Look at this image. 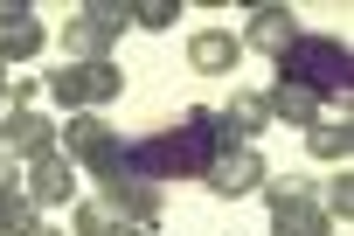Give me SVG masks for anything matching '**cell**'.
Instances as JSON below:
<instances>
[{"instance_id": "6da1fadb", "label": "cell", "mask_w": 354, "mask_h": 236, "mask_svg": "<svg viewBox=\"0 0 354 236\" xmlns=\"http://www.w3.org/2000/svg\"><path fill=\"white\" fill-rule=\"evenodd\" d=\"M223 146H236V139L223 132V111L188 105L167 132L132 139V146H125V167H132V174H146V181H202V174L216 167V153H223Z\"/></svg>"}, {"instance_id": "7a4b0ae2", "label": "cell", "mask_w": 354, "mask_h": 236, "mask_svg": "<svg viewBox=\"0 0 354 236\" xmlns=\"http://www.w3.org/2000/svg\"><path fill=\"white\" fill-rule=\"evenodd\" d=\"M278 84H299V91H313L319 105H326V98H347L354 56H347L340 35H299V42L278 56Z\"/></svg>"}, {"instance_id": "3957f363", "label": "cell", "mask_w": 354, "mask_h": 236, "mask_svg": "<svg viewBox=\"0 0 354 236\" xmlns=\"http://www.w3.org/2000/svg\"><path fill=\"white\" fill-rule=\"evenodd\" d=\"M56 153H70L77 174H91V181H104V174L125 167V139H118L97 111H70V125L56 132Z\"/></svg>"}, {"instance_id": "277c9868", "label": "cell", "mask_w": 354, "mask_h": 236, "mask_svg": "<svg viewBox=\"0 0 354 236\" xmlns=\"http://www.w3.org/2000/svg\"><path fill=\"white\" fill-rule=\"evenodd\" d=\"M97 201H104L111 215L139 222V229H160V215H167V201H160V181H146V174H132V167L104 174V181H97Z\"/></svg>"}, {"instance_id": "5b68a950", "label": "cell", "mask_w": 354, "mask_h": 236, "mask_svg": "<svg viewBox=\"0 0 354 236\" xmlns=\"http://www.w3.org/2000/svg\"><path fill=\"white\" fill-rule=\"evenodd\" d=\"M77 160L70 153H35L28 167H21V194L35 201V208H70L77 201Z\"/></svg>"}, {"instance_id": "8992f818", "label": "cell", "mask_w": 354, "mask_h": 236, "mask_svg": "<svg viewBox=\"0 0 354 236\" xmlns=\"http://www.w3.org/2000/svg\"><path fill=\"white\" fill-rule=\"evenodd\" d=\"M264 174H271V167H264V153H257V146H223V153H216V167H209L202 181H209L223 201H236V194H257V188H264Z\"/></svg>"}, {"instance_id": "52a82bcc", "label": "cell", "mask_w": 354, "mask_h": 236, "mask_svg": "<svg viewBox=\"0 0 354 236\" xmlns=\"http://www.w3.org/2000/svg\"><path fill=\"white\" fill-rule=\"evenodd\" d=\"M299 35H306V28H299V15L285 8V0H264V8H250V35H243V49H264V56L278 63Z\"/></svg>"}, {"instance_id": "ba28073f", "label": "cell", "mask_w": 354, "mask_h": 236, "mask_svg": "<svg viewBox=\"0 0 354 236\" xmlns=\"http://www.w3.org/2000/svg\"><path fill=\"white\" fill-rule=\"evenodd\" d=\"M42 15L28 8V0H8L0 8V63H28V56H42Z\"/></svg>"}, {"instance_id": "9c48e42d", "label": "cell", "mask_w": 354, "mask_h": 236, "mask_svg": "<svg viewBox=\"0 0 354 236\" xmlns=\"http://www.w3.org/2000/svg\"><path fill=\"white\" fill-rule=\"evenodd\" d=\"M0 153H15V160H35V153H56V125L28 105L8 111V132H0Z\"/></svg>"}, {"instance_id": "30bf717a", "label": "cell", "mask_w": 354, "mask_h": 236, "mask_svg": "<svg viewBox=\"0 0 354 236\" xmlns=\"http://www.w3.org/2000/svg\"><path fill=\"white\" fill-rule=\"evenodd\" d=\"M223 132H230L236 146H257V132H271V105H264V91H230V105H223Z\"/></svg>"}, {"instance_id": "8fae6325", "label": "cell", "mask_w": 354, "mask_h": 236, "mask_svg": "<svg viewBox=\"0 0 354 236\" xmlns=\"http://www.w3.org/2000/svg\"><path fill=\"white\" fill-rule=\"evenodd\" d=\"M111 42H118V35H111L97 15H84V8L63 21V49H70L77 63H111Z\"/></svg>"}, {"instance_id": "7c38bea8", "label": "cell", "mask_w": 354, "mask_h": 236, "mask_svg": "<svg viewBox=\"0 0 354 236\" xmlns=\"http://www.w3.org/2000/svg\"><path fill=\"white\" fill-rule=\"evenodd\" d=\"M188 63H195V70H236V63H243V35L202 28V35H188Z\"/></svg>"}, {"instance_id": "4fadbf2b", "label": "cell", "mask_w": 354, "mask_h": 236, "mask_svg": "<svg viewBox=\"0 0 354 236\" xmlns=\"http://www.w3.org/2000/svg\"><path fill=\"white\" fill-rule=\"evenodd\" d=\"M264 105H271V125H319V98L299 84H271Z\"/></svg>"}, {"instance_id": "5bb4252c", "label": "cell", "mask_w": 354, "mask_h": 236, "mask_svg": "<svg viewBox=\"0 0 354 236\" xmlns=\"http://www.w3.org/2000/svg\"><path fill=\"white\" fill-rule=\"evenodd\" d=\"M306 153L347 167V153H354V125H347V118H319V125H306Z\"/></svg>"}, {"instance_id": "9a60e30c", "label": "cell", "mask_w": 354, "mask_h": 236, "mask_svg": "<svg viewBox=\"0 0 354 236\" xmlns=\"http://www.w3.org/2000/svg\"><path fill=\"white\" fill-rule=\"evenodd\" d=\"M77 91H84V111H97L125 91V70L118 63H77Z\"/></svg>"}, {"instance_id": "2e32d148", "label": "cell", "mask_w": 354, "mask_h": 236, "mask_svg": "<svg viewBox=\"0 0 354 236\" xmlns=\"http://www.w3.org/2000/svg\"><path fill=\"white\" fill-rule=\"evenodd\" d=\"M313 201H319V208H326V215L347 229V215H354V181H347V167H340L333 181H319V188H313Z\"/></svg>"}, {"instance_id": "e0dca14e", "label": "cell", "mask_w": 354, "mask_h": 236, "mask_svg": "<svg viewBox=\"0 0 354 236\" xmlns=\"http://www.w3.org/2000/svg\"><path fill=\"white\" fill-rule=\"evenodd\" d=\"M42 222V208L28 201V194H8V201H0V236H28Z\"/></svg>"}, {"instance_id": "ac0fdd59", "label": "cell", "mask_w": 354, "mask_h": 236, "mask_svg": "<svg viewBox=\"0 0 354 236\" xmlns=\"http://www.w3.org/2000/svg\"><path fill=\"white\" fill-rule=\"evenodd\" d=\"M111 222H118V215H111L104 201H77V208H70V236H104Z\"/></svg>"}, {"instance_id": "d6986e66", "label": "cell", "mask_w": 354, "mask_h": 236, "mask_svg": "<svg viewBox=\"0 0 354 236\" xmlns=\"http://www.w3.org/2000/svg\"><path fill=\"white\" fill-rule=\"evenodd\" d=\"M84 15H97L111 35H125L132 28V0H84Z\"/></svg>"}, {"instance_id": "ffe728a7", "label": "cell", "mask_w": 354, "mask_h": 236, "mask_svg": "<svg viewBox=\"0 0 354 236\" xmlns=\"http://www.w3.org/2000/svg\"><path fill=\"white\" fill-rule=\"evenodd\" d=\"M174 15H181L174 0H132V21L139 28H174Z\"/></svg>"}, {"instance_id": "44dd1931", "label": "cell", "mask_w": 354, "mask_h": 236, "mask_svg": "<svg viewBox=\"0 0 354 236\" xmlns=\"http://www.w3.org/2000/svg\"><path fill=\"white\" fill-rule=\"evenodd\" d=\"M8 194H21V160L0 153V201H8Z\"/></svg>"}, {"instance_id": "7402d4cb", "label": "cell", "mask_w": 354, "mask_h": 236, "mask_svg": "<svg viewBox=\"0 0 354 236\" xmlns=\"http://www.w3.org/2000/svg\"><path fill=\"white\" fill-rule=\"evenodd\" d=\"M104 236H146V229H139V222H125V215H118V222H111V229H104Z\"/></svg>"}, {"instance_id": "603a6c76", "label": "cell", "mask_w": 354, "mask_h": 236, "mask_svg": "<svg viewBox=\"0 0 354 236\" xmlns=\"http://www.w3.org/2000/svg\"><path fill=\"white\" fill-rule=\"evenodd\" d=\"M28 236H63V229H56V222H35V229H28Z\"/></svg>"}, {"instance_id": "cb8c5ba5", "label": "cell", "mask_w": 354, "mask_h": 236, "mask_svg": "<svg viewBox=\"0 0 354 236\" xmlns=\"http://www.w3.org/2000/svg\"><path fill=\"white\" fill-rule=\"evenodd\" d=\"M8 111H15V105H8V91H0V132H8Z\"/></svg>"}, {"instance_id": "d4e9b609", "label": "cell", "mask_w": 354, "mask_h": 236, "mask_svg": "<svg viewBox=\"0 0 354 236\" xmlns=\"http://www.w3.org/2000/svg\"><path fill=\"white\" fill-rule=\"evenodd\" d=\"M271 236H292V229H271Z\"/></svg>"}, {"instance_id": "484cf974", "label": "cell", "mask_w": 354, "mask_h": 236, "mask_svg": "<svg viewBox=\"0 0 354 236\" xmlns=\"http://www.w3.org/2000/svg\"><path fill=\"white\" fill-rule=\"evenodd\" d=\"M0 70H8V63H0Z\"/></svg>"}]
</instances>
